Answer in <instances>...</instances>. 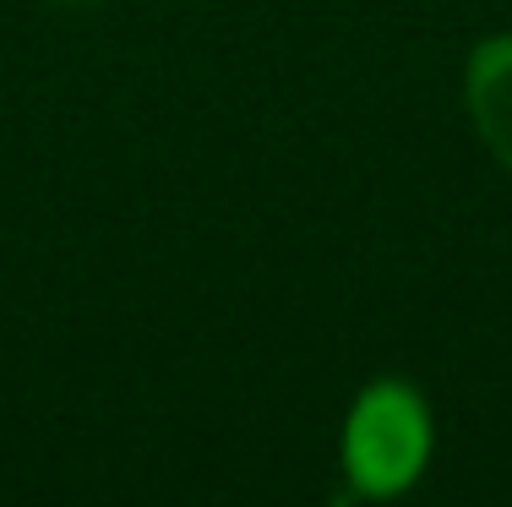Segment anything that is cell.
<instances>
[{
    "label": "cell",
    "instance_id": "obj_1",
    "mask_svg": "<svg viewBox=\"0 0 512 507\" xmlns=\"http://www.w3.org/2000/svg\"><path fill=\"white\" fill-rule=\"evenodd\" d=\"M425 453H431V415H425L420 393L404 382L365 388L344 426V458L355 491L393 497L425 469Z\"/></svg>",
    "mask_w": 512,
    "mask_h": 507
},
{
    "label": "cell",
    "instance_id": "obj_2",
    "mask_svg": "<svg viewBox=\"0 0 512 507\" xmlns=\"http://www.w3.org/2000/svg\"><path fill=\"white\" fill-rule=\"evenodd\" d=\"M469 115L491 159L512 175V39H485L469 60Z\"/></svg>",
    "mask_w": 512,
    "mask_h": 507
}]
</instances>
